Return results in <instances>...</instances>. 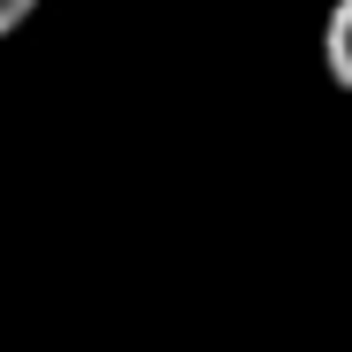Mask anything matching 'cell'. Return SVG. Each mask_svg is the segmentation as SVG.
<instances>
[{"mask_svg":"<svg viewBox=\"0 0 352 352\" xmlns=\"http://www.w3.org/2000/svg\"><path fill=\"white\" fill-rule=\"evenodd\" d=\"M322 62H329V85L352 100V0H337L322 23Z\"/></svg>","mask_w":352,"mask_h":352,"instance_id":"obj_1","label":"cell"},{"mask_svg":"<svg viewBox=\"0 0 352 352\" xmlns=\"http://www.w3.org/2000/svg\"><path fill=\"white\" fill-rule=\"evenodd\" d=\"M31 16H38V0H0V38H16Z\"/></svg>","mask_w":352,"mask_h":352,"instance_id":"obj_2","label":"cell"}]
</instances>
